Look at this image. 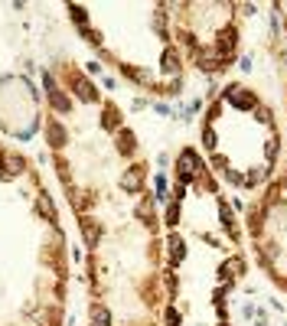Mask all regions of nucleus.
Wrapping results in <instances>:
<instances>
[{
    "label": "nucleus",
    "instance_id": "obj_1",
    "mask_svg": "<svg viewBox=\"0 0 287 326\" xmlns=\"http://www.w3.org/2000/svg\"><path fill=\"white\" fill-rule=\"evenodd\" d=\"M225 98L235 104V108H241V111H248V108H255V98L251 95H245V88H238V85H232L229 92H225Z\"/></svg>",
    "mask_w": 287,
    "mask_h": 326
},
{
    "label": "nucleus",
    "instance_id": "obj_2",
    "mask_svg": "<svg viewBox=\"0 0 287 326\" xmlns=\"http://www.w3.org/2000/svg\"><path fill=\"white\" fill-rule=\"evenodd\" d=\"M196 170H199V160H196V154L193 150H186L183 157H179V176H183V183H190Z\"/></svg>",
    "mask_w": 287,
    "mask_h": 326
},
{
    "label": "nucleus",
    "instance_id": "obj_3",
    "mask_svg": "<svg viewBox=\"0 0 287 326\" xmlns=\"http://www.w3.org/2000/svg\"><path fill=\"white\" fill-rule=\"evenodd\" d=\"M232 46H235V30H225L219 33V56H229Z\"/></svg>",
    "mask_w": 287,
    "mask_h": 326
},
{
    "label": "nucleus",
    "instance_id": "obj_4",
    "mask_svg": "<svg viewBox=\"0 0 287 326\" xmlns=\"http://www.w3.org/2000/svg\"><path fill=\"white\" fill-rule=\"evenodd\" d=\"M72 85H75V92H78V98H85V101H92V98H95V88H92V85H88V82H85V78H78V75H75V78H72Z\"/></svg>",
    "mask_w": 287,
    "mask_h": 326
},
{
    "label": "nucleus",
    "instance_id": "obj_5",
    "mask_svg": "<svg viewBox=\"0 0 287 326\" xmlns=\"http://www.w3.org/2000/svg\"><path fill=\"white\" fill-rule=\"evenodd\" d=\"M121 186H124V189H128V192H134V189H137V186H140V170H137V166H134V170H131V173H124V180H121Z\"/></svg>",
    "mask_w": 287,
    "mask_h": 326
},
{
    "label": "nucleus",
    "instance_id": "obj_6",
    "mask_svg": "<svg viewBox=\"0 0 287 326\" xmlns=\"http://www.w3.org/2000/svg\"><path fill=\"white\" fill-rule=\"evenodd\" d=\"M179 261H183V242L173 235L170 238V264H179Z\"/></svg>",
    "mask_w": 287,
    "mask_h": 326
},
{
    "label": "nucleus",
    "instance_id": "obj_7",
    "mask_svg": "<svg viewBox=\"0 0 287 326\" xmlns=\"http://www.w3.org/2000/svg\"><path fill=\"white\" fill-rule=\"evenodd\" d=\"M92 320H95V326H111V316H108L105 307H92Z\"/></svg>",
    "mask_w": 287,
    "mask_h": 326
},
{
    "label": "nucleus",
    "instance_id": "obj_8",
    "mask_svg": "<svg viewBox=\"0 0 287 326\" xmlns=\"http://www.w3.org/2000/svg\"><path fill=\"white\" fill-rule=\"evenodd\" d=\"M241 268H245V261H241V258H232V261H225V268H222V274H225V277H235Z\"/></svg>",
    "mask_w": 287,
    "mask_h": 326
},
{
    "label": "nucleus",
    "instance_id": "obj_9",
    "mask_svg": "<svg viewBox=\"0 0 287 326\" xmlns=\"http://www.w3.org/2000/svg\"><path fill=\"white\" fill-rule=\"evenodd\" d=\"M4 166H7V173H20L23 160H20V157H4Z\"/></svg>",
    "mask_w": 287,
    "mask_h": 326
},
{
    "label": "nucleus",
    "instance_id": "obj_10",
    "mask_svg": "<svg viewBox=\"0 0 287 326\" xmlns=\"http://www.w3.org/2000/svg\"><path fill=\"white\" fill-rule=\"evenodd\" d=\"M121 150H124V154H131V150H134V137L128 134V131H121Z\"/></svg>",
    "mask_w": 287,
    "mask_h": 326
},
{
    "label": "nucleus",
    "instance_id": "obj_11",
    "mask_svg": "<svg viewBox=\"0 0 287 326\" xmlns=\"http://www.w3.org/2000/svg\"><path fill=\"white\" fill-rule=\"evenodd\" d=\"M163 72H176V56H173V52L163 56Z\"/></svg>",
    "mask_w": 287,
    "mask_h": 326
},
{
    "label": "nucleus",
    "instance_id": "obj_12",
    "mask_svg": "<svg viewBox=\"0 0 287 326\" xmlns=\"http://www.w3.org/2000/svg\"><path fill=\"white\" fill-rule=\"evenodd\" d=\"M49 137H52V144L59 147V144H62V127H59V124H52V127H49Z\"/></svg>",
    "mask_w": 287,
    "mask_h": 326
}]
</instances>
